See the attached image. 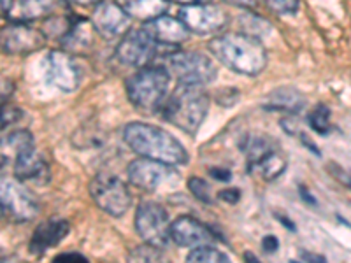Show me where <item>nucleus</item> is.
Returning <instances> with one entry per match:
<instances>
[{
  "label": "nucleus",
  "mask_w": 351,
  "mask_h": 263,
  "mask_svg": "<svg viewBox=\"0 0 351 263\" xmlns=\"http://www.w3.org/2000/svg\"><path fill=\"white\" fill-rule=\"evenodd\" d=\"M123 139L128 148L143 158L155 160L169 165H184L188 153L183 144L164 128L134 121L123 128Z\"/></svg>",
  "instance_id": "f257e3e1"
},
{
  "label": "nucleus",
  "mask_w": 351,
  "mask_h": 263,
  "mask_svg": "<svg viewBox=\"0 0 351 263\" xmlns=\"http://www.w3.org/2000/svg\"><path fill=\"white\" fill-rule=\"evenodd\" d=\"M216 60L243 76H256L267 65V53L258 39L246 34H225L209 42Z\"/></svg>",
  "instance_id": "f03ea898"
},
{
  "label": "nucleus",
  "mask_w": 351,
  "mask_h": 263,
  "mask_svg": "<svg viewBox=\"0 0 351 263\" xmlns=\"http://www.w3.org/2000/svg\"><path fill=\"white\" fill-rule=\"evenodd\" d=\"M209 111V97L202 86L181 84L165 100L160 112L165 121L188 136H195Z\"/></svg>",
  "instance_id": "7ed1b4c3"
},
{
  "label": "nucleus",
  "mask_w": 351,
  "mask_h": 263,
  "mask_svg": "<svg viewBox=\"0 0 351 263\" xmlns=\"http://www.w3.org/2000/svg\"><path fill=\"white\" fill-rule=\"evenodd\" d=\"M171 74L165 67H148L139 71L127 79V95L132 104L144 112L162 109L169 92Z\"/></svg>",
  "instance_id": "20e7f679"
},
{
  "label": "nucleus",
  "mask_w": 351,
  "mask_h": 263,
  "mask_svg": "<svg viewBox=\"0 0 351 263\" xmlns=\"http://www.w3.org/2000/svg\"><path fill=\"white\" fill-rule=\"evenodd\" d=\"M128 181L143 192H171L180 183V174L174 165L155 160H134L127 167Z\"/></svg>",
  "instance_id": "39448f33"
},
{
  "label": "nucleus",
  "mask_w": 351,
  "mask_h": 263,
  "mask_svg": "<svg viewBox=\"0 0 351 263\" xmlns=\"http://www.w3.org/2000/svg\"><path fill=\"white\" fill-rule=\"evenodd\" d=\"M165 68L181 84L204 86L216 79V65L197 51H176L165 58Z\"/></svg>",
  "instance_id": "423d86ee"
},
{
  "label": "nucleus",
  "mask_w": 351,
  "mask_h": 263,
  "mask_svg": "<svg viewBox=\"0 0 351 263\" xmlns=\"http://www.w3.org/2000/svg\"><path fill=\"white\" fill-rule=\"evenodd\" d=\"M90 195L97 208L112 218H121L132 205V195L127 184L112 174H99L90 181Z\"/></svg>",
  "instance_id": "0eeeda50"
},
{
  "label": "nucleus",
  "mask_w": 351,
  "mask_h": 263,
  "mask_svg": "<svg viewBox=\"0 0 351 263\" xmlns=\"http://www.w3.org/2000/svg\"><path fill=\"white\" fill-rule=\"evenodd\" d=\"M136 230L146 244L164 247L171 239V221L167 211L156 202H141L136 211Z\"/></svg>",
  "instance_id": "6e6552de"
},
{
  "label": "nucleus",
  "mask_w": 351,
  "mask_h": 263,
  "mask_svg": "<svg viewBox=\"0 0 351 263\" xmlns=\"http://www.w3.org/2000/svg\"><path fill=\"white\" fill-rule=\"evenodd\" d=\"M37 212L39 203L21 181H2V216L8 221L27 223L36 218Z\"/></svg>",
  "instance_id": "1a4fd4ad"
},
{
  "label": "nucleus",
  "mask_w": 351,
  "mask_h": 263,
  "mask_svg": "<svg viewBox=\"0 0 351 263\" xmlns=\"http://www.w3.org/2000/svg\"><path fill=\"white\" fill-rule=\"evenodd\" d=\"M158 51V42L146 30H130L116 46L118 60L128 67L144 68L153 62Z\"/></svg>",
  "instance_id": "9d476101"
},
{
  "label": "nucleus",
  "mask_w": 351,
  "mask_h": 263,
  "mask_svg": "<svg viewBox=\"0 0 351 263\" xmlns=\"http://www.w3.org/2000/svg\"><path fill=\"white\" fill-rule=\"evenodd\" d=\"M180 20L186 28L197 36H211L223 30L228 23L227 12L219 5L200 2V4L183 5L180 11Z\"/></svg>",
  "instance_id": "9b49d317"
},
{
  "label": "nucleus",
  "mask_w": 351,
  "mask_h": 263,
  "mask_svg": "<svg viewBox=\"0 0 351 263\" xmlns=\"http://www.w3.org/2000/svg\"><path fill=\"white\" fill-rule=\"evenodd\" d=\"M46 79L60 92H76L81 83L80 67L67 51H51L46 58Z\"/></svg>",
  "instance_id": "f8f14e48"
},
{
  "label": "nucleus",
  "mask_w": 351,
  "mask_h": 263,
  "mask_svg": "<svg viewBox=\"0 0 351 263\" xmlns=\"http://www.w3.org/2000/svg\"><path fill=\"white\" fill-rule=\"evenodd\" d=\"M92 25L102 37L114 39V37H123L128 32V28L132 25V18L118 4L109 2V0H102L93 9Z\"/></svg>",
  "instance_id": "ddd939ff"
},
{
  "label": "nucleus",
  "mask_w": 351,
  "mask_h": 263,
  "mask_svg": "<svg viewBox=\"0 0 351 263\" xmlns=\"http://www.w3.org/2000/svg\"><path fill=\"white\" fill-rule=\"evenodd\" d=\"M46 36L27 23H12L2 30V49L8 55H28L44 48Z\"/></svg>",
  "instance_id": "4468645a"
},
{
  "label": "nucleus",
  "mask_w": 351,
  "mask_h": 263,
  "mask_svg": "<svg viewBox=\"0 0 351 263\" xmlns=\"http://www.w3.org/2000/svg\"><path fill=\"white\" fill-rule=\"evenodd\" d=\"M14 174L21 183L46 186L51 179V167L46 158L36 151V146L14 156Z\"/></svg>",
  "instance_id": "2eb2a0df"
},
{
  "label": "nucleus",
  "mask_w": 351,
  "mask_h": 263,
  "mask_svg": "<svg viewBox=\"0 0 351 263\" xmlns=\"http://www.w3.org/2000/svg\"><path fill=\"white\" fill-rule=\"evenodd\" d=\"M171 239L181 247L209 246L215 240L208 227L192 216H181L171 225Z\"/></svg>",
  "instance_id": "dca6fc26"
},
{
  "label": "nucleus",
  "mask_w": 351,
  "mask_h": 263,
  "mask_svg": "<svg viewBox=\"0 0 351 263\" xmlns=\"http://www.w3.org/2000/svg\"><path fill=\"white\" fill-rule=\"evenodd\" d=\"M71 231V225L64 218H51L46 219L34 231L32 239H30V253L36 256L44 255V253L56 247Z\"/></svg>",
  "instance_id": "f3484780"
},
{
  "label": "nucleus",
  "mask_w": 351,
  "mask_h": 263,
  "mask_svg": "<svg viewBox=\"0 0 351 263\" xmlns=\"http://www.w3.org/2000/svg\"><path fill=\"white\" fill-rule=\"evenodd\" d=\"M144 30L153 37L158 44L178 46L190 37V30L181 20L171 16H160L156 20L144 23Z\"/></svg>",
  "instance_id": "a211bd4d"
},
{
  "label": "nucleus",
  "mask_w": 351,
  "mask_h": 263,
  "mask_svg": "<svg viewBox=\"0 0 351 263\" xmlns=\"http://www.w3.org/2000/svg\"><path fill=\"white\" fill-rule=\"evenodd\" d=\"M55 0H12L8 20H11L12 23H27V21L49 18V14L55 11Z\"/></svg>",
  "instance_id": "6ab92c4d"
},
{
  "label": "nucleus",
  "mask_w": 351,
  "mask_h": 263,
  "mask_svg": "<svg viewBox=\"0 0 351 263\" xmlns=\"http://www.w3.org/2000/svg\"><path fill=\"white\" fill-rule=\"evenodd\" d=\"M93 25L92 21L84 20V18H76L72 20L69 32L60 39L62 46L67 51H84V49L92 48L93 44Z\"/></svg>",
  "instance_id": "aec40b11"
},
{
  "label": "nucleus",
  "mask_w": 351,
  "mask_h": 263,
  "mask_svg": "<svg viewBox=\"0 0 351 263\" xmlns=\"http://www.w3.org/2000/svg\"><path fill=\"white\" fill-rule=\"evenodd\" d=\"M247 168L258 174L263 181H272L287 171V160L278 149L272 148L267 153H263L255 162L247 164Z\"/></svg>",
  "instance_id": "412c9836"
},
{
  "label": "nucleus",
  "mask_w": 351,
  "mask_h": 263,
  "mask_svg": "<svg viewBox=\"0 0 351 263\" xmlns=\"http://www.w3.org/2000/svg\"><path fill=\"white\" fill-rule=\"evenodd\" d=\"M167 8V0H125L123 4V9L132 20H139L144 23L164 16Z\"/></svg>",
  "instance_id": "4be33fe9"
},
{
  "label": "nucleus",
  "mask_w": 351,
  "mask_h": 263,
  "mask_svg": "<svg viewBox=\"0 0 351 263\" xmlns=\"http://www.w3.org/2000/svg\"><path fill=\"white\" fill-rule=\"evenodd\" d=\"M265 108L272 109V111L299 112L304 108V97L293 88H280L269 95Z\"/></svg>",
  "instance_id": "5701e85b"
},
{
  "label": "nucleus",
  "mask_w": 351,
  "mask_h": 263,
  "mask_svg": "<svg viewBox=\"0 0 351 263\" xmlns=\"http://www.w3.org/2000/svg\"><path fill=\"white\" fill-rule=\"evenodd\" d=\"M128 263H174L167 255H165L158 246L152 244H143L132 249L128 255Z\"/></svg>",
  "instance_id": "b1692460"
},
{
  "label": "nucleus",
  "mask_w": 351,
  "mask_h": 263,
  "mask_svg": "<svg viewBox=\"0 0 351 263\" xmlns=\"http://www.w3.org/2000/svg\"><path fill=\"white\" fill-rule=\"evenodd\" d=\"M186 263H232L223 251H219L218 247L202 246L195 247L186 256Z\"/></svg>",
  "instance_id": "393cba45"
},
{
  "label": "nucleus",
  "mask_w": 351,
  "mask_h": 263,
  "mask_svg": "<svg viewBox=\"0 0 351 263\" xmlns=\"http://www.w3.org/2000/svg\"><path fill=\"white\" fill-rule=\"evenodd\" d=\"M34 146H36V142H34L32 134L27 130L12 132V134L8 136V139H4V148H8V151L14 153V156L34 148Z\"/></svg>",
  "instance_id": "a878e982"
},
{
  "label": "nucleus",
  "mask_w": 351,
  "mask_h": 263,
  "mask_svg": "<svg viewBox=\"0 0 351 263\" xmlns=\"http://www.w3.org/2000/svg\"><path fill=\"white\" fill-rule=\"evenodd\" d=\"M241 25H243L246 36H252L258 40L260 37L269 36V34L272 32V27L269 25V21H265L260 16H255V14H250V12H246V14L241 18Z\"/></svg>",
  "instance_id": "bb28decb"
},
{
  "label": "nucleus",
  "mask_w": 351,
  "mask_h": 263,
  "mask_svg": "<svg viewBox=\"0 0 351 263\" xmlns=\"http://www.w3.org/2000/svg\"><path fill=\"white\" fill-rule=\"evenodd\" d=\"M330 116L332 112L327 105L318 104L311 112H309L307 121H309L313 130L322 134V136H325V134H328V130H330Z\"/></svg>",
  "instance_id": "cd10ccee"
},
{
  "label": "nucleus",
  "mask_w": 351,
  "mask_h": 263,
  "mask_svg": "<svg viewBox=\"0 0 351 263\" xmlns=\"http://www.w3.org/2000/svg\"><path fill=\"white\" fill-rule=\"evenodd\" d=\"M265 4L276 14H295L300 8V0H265Z\"/></svg>",
  "instance_id": "c85d7f7f"
},
{
  "label": "nucleus",
  "mask_w": 351,
  "mask_h": 263,
  "mask_svg": "<svg viewBox=\"0 0 351 263\" xmlns=\"http://www.w3.org/2000/svg\"><path fill=\"white\" fill-rule=\"evenodd\" d=\"M188 188H190V192L193 193L195 199H199L200 202L204 203H211V193H209V184L206 183L200 177H190L188 181Z\"/></svg>",
  "instance_id": "c756f323"
},
{
  "label": "nucleus",
  "mask_w": 351,
  "mask_h": 263,
  "mask_svg": "<svg viewBox=\"0 0 351 263\" xmlns=\"http://www.w3.org/2000/svg\"><path fill=\"white\" fill-rule=\"evenodd\" d=\"M23 116V111L18 108H12V105H4V111H2V130H5L8 127L14 125L16 121H20V118Z\"/></svg>",
  "instance_id": "7c9ffc66"
},
{
  "label": "nucleus",
  "mask_w": 351,
  "mask_h": 263,
  "mask_svg": "<svg viewBox=\"0 0 351 263\" xmlns=\"http://www.w3.org/2000/svg\"><path fill=\"white\" fill-rule=\"evenodd\" d=\"M53 263H90L88 258L81 253H64V255H58Z\"/></svg>",
  "instance_id": "2f4dec72"
},
{
  "label": "nucleus",
  "mask_w": 351,
  "mask_h": 263,
  "mask_svg": "<svg viewBox=\"0 0 351 263\" xmlns=\"http://www.w3.org/2000/svg\"><path fill=\"white\" fill-rule=\"evenodd\" d=\"M218 199H221L227 203H237L241 200V192L237 188H227L218 193Z\"/></svg>",
  "instance_id": "473e14b6"
},
{
  "label": "nucleus",
  "mask_w": 351,
  "mask_h": 263,
  "mask_svg": "<svg viewBox=\"0 0 351 263\" xmlns=\"http://www.w3.org/2000/svg\"><path fill=\"white\" fill-rule=\"evenodd\" d=\"M290 263H327V260H325L322 255L302 251L299 256V262H290Z\"/></svg>",
  "instance_id": "72a5a7b5"
},
{
  "label": "nucleus",
  "mask_w": 351,
  "mask_h": 263,
  "mask_svg": "<svg viewBox=\"0 0 351 263\" xmlns=\"http://www.w3.org/2000/svg\"><path fill=\"white\" fill-rule=\"evenodd\" d=\"M262 247L265 253H274L278 251V239L274 236H265L262 240Z\"/></svg>",
  "instance_id": "f704fd0d"
},
{
  "label": "nucleus",
  "mask_w": 351,
  "mask_h": 263,
  "mask_svg": "<svg viewBox=\"0 0 351 263\" xmlns=\"http://www.w3.org/2000/svg\"><path fill=\"white\" fill-rule=\"evenodd\" d=\"M209 174L213 175V177H215V179H218V181H230L232 179V172L230 171H227V168H211V171H209Z\"/></svg>",
  "instance_id": "c9c22d12"
},
{
  "label": "nucleus",
  "mask_w": 351,
  "mask_h": 263,
  "mask_svg": "<svg viewBox=\"0 0 351 263\" xmlns=\"http://www.w3.org/2000/svg\"><path fill=\"white\" fill-rule=\"evenodd\" d=\"M299 193H300V197H302V200H306V202L309 203V205H316V199H315V197L311 195V193L307 192V188L300 186Z\"/></svg>",
  "instance_id": "e433bc0d"
},
{
  "label": "nucleus",
  "mask_w": 351,
  "mask_h": 263,
  "mask_svg": "<svg viewBox=\"0 0 351 263\" xmlns=\"http://www.w3.org/2000/svg\"><path fill=\"white\" fill-rule=\"evenodd\" d=\"M71 4L76 5H83V8H88V5H99L102 0H67Z\"/></svg>",
  "instance_id": "4c0bfd02"
},
{
  "label": "nucleus",
  "mask_w": 351,
  "mask_h": 263,
  "mask_svg": "<svg viewBox=\"0 0 351 263\" xmlns=\"http://www.w3.org/2000/svg\"><path fill=\"white\" fill-rule=\"evenodd\" d=\"M232 2L239 8H255L256 4V0H232Z\"/></svg>",
  "instance_id": "58836bf2"
},
{
  "label": "nucleus",
  "mask_w": 351,
  "mask_h": 263,
  "mask_svg": "<svg viewBox=\"0 0 351 263\" xmlns=\"http://www.w3.org/2000/svg\"><path fill=\"white\" fill-rule=\"evenodd\" d=\"M243 258H244V263H262L258 258H256L255 255H253L252 251H246V253H244Z\"/></svg>",
  "instance_id": "ea45409f"
},
{
  "label": "nucleus",
  "mask_w": 351,
  "mask_h": 263,
  "mask_svg": "<svg viewBox=\"0 0 351 263\" xmlns=\"http://www.w3.org/2000/svg\"><path fill=\"white\" fill-rule=\"evenodd\" d=\"M0 263H25V262H23V260L16 258V256H4Z\"/></svg>",
  "instance_id": "a19ab883"
},
{
  "label": "nucleus",
  "mask_w": 351,
  "mask_h": 263,
  "mask_svg": "<svg viewBox=\"0 0 351 263\" xmlns=\"http://www.w3.org/2000/svg\"><path fill=\"white\" fill-rule=\"evenodd\" d=\"M172 2H180V4L190 5V4H200V2H208V0H172Z\"/></svg>",
  "instance_id": "79ce46f5"
}]
</instances>
